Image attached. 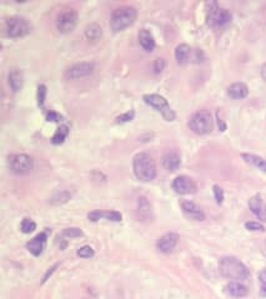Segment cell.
Listing matches in <instances>:
<instances>
[{"instance_id":"29","label":"cell","mask_w":266,"mask_h":299,"mask_svg":"<svg viewBox=\"0 0 266 299\" xmlns=\"http://www.w3.org/2000/svg\"><path fill=\"white\" fill-rule=\"evenodd\" d=\"M63 235L67 237V238H75V237H82L83 232L79 228H67V230L63 232Z\"/></svg>"},{"instance_id":"18","label":"cell","mask_w":266,"mask_h":299,"mask_svg":"<svg viewBox=\"0 0 266 299\" xmlns=\"http://www.w3.org/2000/svg\"><path fill=\"white\" fill-rule=\"evenodd\" d=\"M139 43H140L141 47L146 51H153L155 47V39L153 34L148 30V29H141L139 33Z\"/></svg>"},{"instance_id":"9","label":"cell","mask_w":266,"mask_h":299,"mask_svg":"<svg viewBox=\"0 0 266 299\" xmlns=\"http://www.w3.org/2000/svg\"><path fill=\"white\" fill-rule=\"evenodd\" d=\"M78 22V14L75 10H66L58 17L56 20V29L62 34L71 33Z\"/></svg>"},{"instance_id":"17","label":"cell","mask_w":266,"mask_h":299,"mask_svg":"<svg viewBox=\"0 0 266 299\" xmlns=\"http://www.w3.org/2000/svg\"><path fill=\"white\" fill-rule=\"evenodd\" d=\"M227 95L234 100H241L249 95V89L244 83H235L229 86L227 89Z\"/></svg>"},{"instance_id":"11","label":"cell","mask_w":266,"mask_h":299,"mask_svg":"<svg viewBox=\"0 0 266 299\" xmlns=\"http://www.w3.org/2000/svg\"><path fill=\"white\" fill-rule=\"evenodd\" d=\"M173 189L179 194H190L196 192L198 186H196L195 181L188 176H177L173 181Z\"/></svg>"},{"instance_id":"31","label":"cell","mask_w":266,"mask_h":299,"mask_svg":"<svg viewBox=\"0 0 266 299\" xmlns=\"http://www.w3.org/2000/svg\"><path fill=\"white\" fill-rule=\"evenodd\" d=\"M213 190H214V196H215L216 202H218L219 205H222V201H224V191H222V190L216 185L214 186Z\"/></svg>"},{"instance_id":"5","label":"cell","mask_w":266,"mask_h":299,"mask_svg":"<svg viewBox=\"0 0 266 299\" xmlns=\"http://www.w3.org/2000/svg\"><path fill=\"white\" fill-rule=\"evenodd\" d=\"M144 101H145L149 106L154 107L157 112L163 115V117L166 121H174L175 120V112L173 111V108L170 107V105L168 104L165 97L160 96V95L157 94H149L144 96Z\"/></svg>"},{"instance_id":"26","label":"cell","mask_w":266,"mask_h":299,"mask_svg":"<svg viewBox=\"0 0 266 299\" xmlns=\"http://www.w3.org/2000/svg\"><path fill=\"white\" fill-rule=\"evenodd\" d=\"M100 217L101 218H105L108 221H112V222H120L123 216L119 212H115V211H110V212H100Z\"/></svg>"},{"instance_id":"20","label":"cell","mask_w":266,"mask_h":299,"mask_svg":"<svg viewBox=\"0 0 266 299\" xmlns=\"http://www.w3.org/2000/svg\"><path fill=\"white\" fill-rule=\"evenodd\" d=\"M227 293L231 297H235V298H243V297L247 296L249 291L241 282H230L229 284L225 287Z\"/></svg>"},{"instance_id":"33","label":"cell","mask_w":266,"mask_h":299,"mask_svg":"<svg viewBox=\"0 0 266 299\" xmlns=\"http://www.w3.org/2000/svg\"><path fill=\"white\" fill-rule=\"evenodd\" d=\"M259 279H260L261 285H266V268H264L263 271L259 273Z\"/></svg>"},{"instance_id":"23","label":"cell","mask_w":266,"mask_h":299,"mask_svg":"<svg viewBox=\"0 0 266 299\" xmlns=\"http://www.w3.org/2000/svg\"><path fill=\"white\" fill-rule=\"evenodd\" d=\"M190 46L186 44H180L179 46L175 49V58H177V61L179 64H185L188 63L189 58H190Z\"/></svg>"},{"instance_id":"35","label":"cell","mask_w":266,"mask_h":299,"mask_svg":"<svg viewBox=\"0 0 266 299\" xmlns=\"http://www.w3.org/2000/svg\"><path fill=\"white\" fill-rule=\"evenodd\" d=\"M163 69H164V61L161 60V59H157L155 70H156V72H159V71H161V70H163Z\"/></svg>"},{"instance_id":"24","label":"cell","mask_w":266,"mask_h":299,"mask_svg":"<svg viewBox=\"0 0 266 299\" xmlns=\"http://www.w3.org/2000/svg\"><path fill=\"white\" fill-rule=\"evenodd\" d=\"M67 135H69V128H67V126H60V128H58V131L55 132V135L53 136L51 142H53L54 145L63 144V142L65 141V139L67 137Z\"/></svg>"},{"instance_id":"34","label":"cell","mask_w":266,"mask_h":299,"mask_svg":"<svg viewBox=\"0 0 266 299\" xmlns=\"http://www.w3.org/2000/svg\"><path fill=\"white\" fill-rule=\"evenodd\" d=\"M46 119H48V121H59V116L55 112H49Z\"/></svg>"},{"instance_id":"6","label":"cell","mask_w":266,"mask_h":299,"mask_svg":"<svg viewBox=\"0 0 266 299\" xmlns=\"http://www.w3.org/2000/svg\"><path fill=\"white\" fill-rule=\"evenodd\" d=\"M5 31L9 38H22L30 33V25L22 18H10L5 22Z\"/></svg>"},{"instance_id":"37","label":"cell","mask_w":266,"mask_h":299,"mask_svg":"<svg viewBox=\"0 0 266 299\" xmlns=\"http://www.w3.org/2000/svg\"><path fill=\"white\" fill-rule=\"evenodd\" d=\"M260 296H261V297H265V298H266V285H261Z\"/></svg>"},{"instance_id":"21","label":"cell","mask_w":266,"mask_h":299,"mask_svg":"<svg viewBox=\"0 0 266 299\" xmlns=\"http://www.w3.org/2000/svg\"><path fill=\"white\" fill-rule=\"evenodd\" d=\"M101 35H103V30H101L100 26H99L98 24H95V22L89 24L87 28H85V36H87V39L89 40V42H98V40H100Z\"/></svg>"},{"instance_id":"32","label":"cell","mask_w":266,"mask_h":299,"mask_svg":"<svg viewBox=\"0 0 266 299\" xmlns=\"http://www.w3.org/2000/svg\"><path fill=\"white\" fill-rule=\"evenodd\" d=\"M133 117H134V111H132V112H126L125 115H121V116L118 117V122L132 121Z\"/></svg>"},{"instance_id":"13","label":"cell","mask_w":266,"mask_h":299,"mask_svg":"<svg viewBox=\"0 0 266 299\" xmlns=\"http://www.w3.org/2000/svg\"><path fill=\"white\" fill-rule=\"evenodd\" d=\"M181 208L184 211V214L189 217V218L194 219V221H204L205 214L201 211V208L198 205L190 201H184L181 203Z\"/></svg>"},{"instance_id":"8","label":"cell","mask_w":266,"mask_h":299,"mask_svg":"<svg viewBox=\"0 0 266 299\" xmlns=\"http://www.w3.org/2000/svg\"><path fill=\"white\" fill-rule=\"evenodd\" d=\"M231 20V14L226 9L219 8L218 4L213 3L207 14V24L210 26H222Z\"/></svg>"},{"instance_id":"28","label":"cell","mask_w":266,"mask_h":299,"mask_svg":"<svg viewBox=\"0 0 266 299\" xmlns=\"http://www.w3.org/2000/svg\"><path fill=\"white\" fill-rule=\"evenodd\" d=\"M245 227H246V230L252 231V232H263L265 230V227L259 222H246Z\"/></svg>"},{"instance_id":"7","label":"cell","mask_w":266,"mask_h":299,"mask_svg":"<svg viewBox=\"0 0 266 299\" xmlns=\"http://www.w3.org/2000/svg\"><path fill=\"white\" fill-rule=\"evenodd\" d=\"M34 162L30 156L18 153L10 158V169L17 174H26L33 170Z\"/></svg>"},{"instance_id":"30","label":"cell","mask_w":266,"mask_h":299,"mask_svg":"<svg viewBox=\"0 0 266 299\" xmlns=\"http://www.w3.org/2000/svg\"><path fill=\"white\" fill-rule=\"evenodd\" d=\"M45 95H46V87L44 85H40L38 87V104H39L40 107H44Z\"/></svg>"},{"instance_id":"27","label":"cell","mask_w":266,"mask_h":299,"mask_svg":"<svg viewBox=\"0 0 266 299\" xmlns=\"http://www.w3.org/2000/svg\"><path fill=\"white\" fill-rule=\"evenodd\" d=\"M78 256L82 258H91L94 256V249L89 246H84L78 251Z\"/></svg>"},{"instance_id":"2","label":"cell","mask_w":266,"mask_h":299,"mask_svg":"<svg viewBox=\"0 0 266 299\" xmlns=\"http://www.w3.org/2000/svg\"><path fill=\"white\" fill-rule=\"evenodd\" d=\"M133 169L137 180L143 182H150L156 177V166L155 162L148 153H137L133 160Z\"/></svg>"},{"instance_id":"15","label":"cell","mask_w":266,"mask_h":299,"mask_svg":"<svg viewBox=\"0 0 266 299\" xmlns=\"http://www.w3.org/2000/svg\"><path fill=\"white\" fill-rule=\"evenodd\" d=\"M249 208L252 214L258 217V218H260L261 221H266V210H265V206H264V202H263V199H261L260 194H256V196H254L250 198Z\"/></svg>"},{"instance_id":"14","label":"cell","mask_w":266,"mask_h":299,"mask_svg":"<svg viewBox=\"0 0 266 299\" xmlns=\"http://www.w3.org/2000/svg\"><path fill=\"white\" fill-rule=\"evenodd\" d=\"M45 244H46V235H45V233H40V235H35V237L26 244V248H28V251L31 255L40 256L43 253V251H44Z\"/></svg>"},{"instance_id":"12","label":"cell","mask_w":266,"mask_h":299,"mask_svg":"<svg viewBox=\"0 0 266 299\" xmlns=\"http://www.w3.org/2000/svg\"><path fill=\"white\" fill-rule=\"evenodd\" d=\"M177 242H179V235L177 233H165L164 235H161L157 241L156 247L159 249V252L161 253H170L175 249V247L177 246Z\"/></svg>"},{"instance_id":"25","label":"cell","mask_w":266,"mask_h":299,"mask_svg":"<svg viewBox=\"0 0 266 299\" xmlns=\"http://www.w3.org/2000/svg\"><path fill=\"white\" fill-rule=\"evenodd\" d=\"M35 228H37V224L30 218H24L20 224V230L22 233H31L35 231Z\"/></svg>"},{"instance_id":"4","label":"cell","mask_w":266,"mask_h":299,"mask_svg":"<svg viewBox=\"0 0 266 299\" xmlns=\"http://www.w3.org/2000/svg\"><path fill=\"white\" fill-rule=\"evenodd\" d=\"M189 128L193 132L198 135H206L214 128V122L211 114L206 110L198 111L189 120Z\"/></svg>"},{"instance_id":"10","label":"cell","mask_w":266,"mask_h":299,"mask_svg":"<svg viewBox=\"0 0 266 299\" xmlns=\"http://www.w3.org/2000/svg\"><path fill=\"white\" fill-rule=\"evenodd\" d=\"M94 64L92 63H79V64L71 65L65 71V78L69 80H78V79L87 78L94 72Z\"/></svg>"},{"instance_id":"3","label":"cell","mask_w":266,"mask_h":299,"mask_svg":"<svg viewBox=\"0 0 266 299\" xmlns=\"http://www.w3.org/2000/svg\"><path fill=\"white\" fill-rule=\"evenodd\" d=\"M136 9L133 6H121L112 11L110 17V26L115 33H119L132 26L136 20Z\"/></svg>"},{"instance_id":"19","label":"cell","mask_w":266,"mask_h":299,"mask_svg":"<svg viewBox=\"0 0 266 299\" xmlns=\"http://www.w3.org/2000/svg\"><path fill=\"white\" fill-rule=\"evenodd\" d=\"M9 86L14 92L20 91L22 89V84H24V78H22V71L18 69H13L9 72Z\"/></svg>"},{"instance_id":"36","label":"cell","mask_w":266,"mask_h":299,"mask_svg":"<svg viewBox=\"0 0 266 299\" xmlns=\"http://www.w3.org/2000/svg\"><path fill=\"white\" fill-rule=\"evenodd\" d=\"M261 78L266 81V64H264L261 67Z\"/></svg>"},{"instance_id":"22","label":"cell","mask_w":266,"mask_h":299,"mask_svg":"<svg viewBox=\"0 0 266 299\" xmlns=\"http://www.w3.org/2000/svg\"><path fill=\"white\" fill-rule=\"evenodd\" d=\"M243 158L251 166L256 167L260 171L266 172V160H264L263 157H259L256 155H250V153H243Z\"/></svg>"},{"instance_id":"16","label":"cell","mask_w":266,"mask_h":299,"mask_svg":"<svg viewBox=\"0 0 266 299\" xmlns=\"http://www.w3.org/2000/svg\"><path fill=\"white\" fill-rule=\"evenodd\" d=\"M181 165V158H180V155L175 151H171V152H168L165 156L163 157V166L165 167L168 171L174 172L177 171V169Z\"/></svg>"},{"instance_id":"1","label":"cell","mask_w":266,"mask_h":299,"mask_svg":"<svg viewBox=\"0 0 266 299\" xmlns=\"http://www.w3.org/2000/svg\"><path fill=\"white\" fill-rule=\"evenodd\" d=\"M219 269L225 278L231 279L233 282H244L250 277L247 267L236 257L222 258L219 263Z\"/></svg>"}]
</instances>
